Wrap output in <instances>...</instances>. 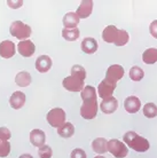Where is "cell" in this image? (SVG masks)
Segmentation results:
<instances>
[{"instance_id": "obj_1", "label": "cell", "mask_w": 157, "mask_h": 158, "mask_svg": "<svg viewBox=\"0 0 157 158\" xmlns=\"http://www.w3.org/2000/svg\"><path fill=\"white\" fill-rule=\"evenodd\" d=\"M123 141L130 147L131 149L138 151V152H145L149 149V141L147 139L142 138L141 135L137 134L133 131L126 132L123 136Z\"/></svg>"}, {"instance_id": "obj_2", "label": "cell", "mask_w": 157, "mask_h": 158, "mask_svg": "<svg viewBox=\"0 0 157 158\" xmlns=\"http://www.w3.org/2000/svg\"><path fill=\"white\" fill-rule=\"evenodd\" d=\"M9 32L13 37H15V38L22 41V40H27L29 37L31 36L32 30L30 25L23 23L22 21H14L11 24Z\"/></svg>"}, {"instance_id": "obj_3", "label": "cell", "mask_w": 157, "mask_h": 158, "mask_svg": "<svg viewBox=\"0 0 157 158\" xmlns=\"http://www.w3.org/2000/svg\"><path fill=\"white\" fill-rule=\"evenodd\" d=\"M46 119L52 127L59 128L66 123V112L61 108H54V109L48 111Z\"/></svg>"}, {"instance_id": "obj_4", "label": "cell", "mask_w": 157, "mask_h": 158, "mask_svg": "<svg viewBox=\"0 0 157 158\" xmlns=\"http://www.w3.org/2000/svg\"><path fill=\"white\" fill-rule=\"evenodd\" d=\"M98 115V99L83 101V106L80 107V116L85 119H93Z\"/></svg>"}, {"instance_id": "obj_5", "label": "cell", "mask_w": 157, "mask_h": 158, "mask_svg": "<svg viewBox=\"0 0 157 158\" xmlns=\"http://www.w3.org/2000/svg\"><path fill=\"white\" fill-rule=\"evenodd\" d=\"M108 151L116 158L126 157L127 152H129L125 143H123L117 139H111L110 141H108Z\"/></svg>"}, {"instance_id": "obj_6", "label": "cell", "mask_w": 157, "mask_h": 158, "mask_svg": "<svg viewBox=\"0 0 157 158\" xmlns=\"http://www.w3.org/2000/svg\"><path fill=\"white\" fill-rule=\"evenodd\" d=\"M115 88H116V83L111 81V80H109V79L104 78L101 83L99 84L98 95L102 100L108 99V98H110V96H112Z\"/></svg>"}, {"instance_id": "obj_7", "label": "cell", "mask_w": 157, "mask_h": 158, "mask_svg": "<svg viewBox=\"0 0 157 158\" xmlns=\"http://www.w3.org/2000/svg\"><path fill=\"white\" fill-rule=\"evenodd\" d=\"M63 87L69 92H82L84 89V80L74 77V76H69L66 77L62 81Z\"/></svg>"}, {"instance_id": "obj_8", "label": "cell", "mask_w": 157, "mask_h": 158, "mask_svg": "<svg viewBox=\"0 0 157 158\" xmlns=\"http://www.w3.org/2000/svg\"><path fill=\"white\" fill-rule=\"evenodd\" d=\"M124 73H125V71H124V68L122 65H119V64H112L107 70L106 78L111 80V81H114V83H117L118 80H121L124 77Z\"/></svg>"}, {"instance_id": "obj_9", "label": "cell", "mask_w": 157, "mask_h": 158, "mask_svg": "<svg viewBox=\"0 0 157 158\" xmlns=\"http://www.w3.org/2000/svg\"><path fill=\"white\" fill-rule=\"evenodd\" d=\"M17 52L23 57H30L35 54L36 46L31 40H22L17 45Z\"/></svg>"}, {"instance_id": "obj_10", "label": "cell", "mask_w": 157, "mask_h": 158, "mask_svg": "<svg viewBox=\"0 0 157 158\" xmlns=\"http://www.w3.org/2000/svg\"><path fill=\"white\" fill-rule=\"evenodd\" d=\"M29 139H30V142H31L32 146L37 147V148H40V147L45 146V141H46V135H45V132L39 128H35L30 132V135H29Z\"/></svg>"}, {"instance_id": "obj_11", "label": "cell", "mask_w": 157, "mask_h": 158, "mask_svg": "<svg viewBox=\"0 0 157 158\" xmlns=\"http://www.w3.org/2000/svg\"><path fill=\"white\" fill-rule=\"evenodd\" d=\"M15 44L11 40H4L0 43V56L2 59H11L15 55Z\"/></svg>"}, {"instance_id": "obj_12", "label": "cell", "mask_w": 157, "mask_h": 158, "mask_svg": "<svg viewBox=\"0 0 157 158\" xmlns=\"http://www.w3.org/2000/svg\"><path fill=\"white\" fill-rule=\"evenodd\" d=\"M118 107V101L116 98L114 96H110L108 99L102 100V102L100 103V109L103 114L110 115V114H114L115 111L117 110Z\"/></svg>"}, {"instance_id": "obj_13", "label": "cell", "mask_w": 157, "mask_h": 158, "mask_svg": "<svg viewBox=\"0 0 157 158\" xmlns=\"http://www.w3.org/2000/svg\"><path fill=\"white\" fill-rule=\"evenodd\" d=\"M92 10H93V1L92 0H84L78 6L76 14L78 15L79 19H87L92 14Z\"/></svg>"}, {"instance_id": "obj_14", "label": "cell", "mask_w": 157, "mask_h": 158, "mask_svg": "<svg viewBox=\"0 0 157 158\" xmlns=\"http://www.w3.org/2000/svg\"><path fill=\"white\" fill-rule=\"evenodd\" d=\"M24 103H25V94H24L23 92L16 91L9 98V104L15 110L21 109L24 106Z\"/></svg>"}, {"instance_id": "obj_15", "label": "cell", "mask_w": 157, "mask_h": 158, "mask_svg": "<svg viewBox=\"0 0 157 158\" xmlns=\"http://www.w3.org/2000/svg\"><path fill=\"white\" fill-rule=\"evenodd\" d=\"M124 108L127 112L130 114H135L140 110L141 108V101L137 96H129L124 101Z\"/></svg>"}, {"instance_id": "obj_16", "label": "cell", "mask_w": 157, "mask_h": 158, "mask_svg": "<svg viewBox=\"0 0 157 158\" xmlns=\"http://www.w3.org/2000/svg\"><path fill=\"white\" fill-rule=\"evenodd\" d=\"M52 68V60L48 55H40L38 59L36 60V69L37 71L45 73V72L49 71Z\"/></svg>"}, {"instance_id": "obj_17", "label": "cell", "mask_w": 157, "mask_h": 158, "mask_svg": "<svg viewBox=\"0 0 157 158\" xmlns=\"http://www.w3.org/2000/svg\"><path fill=\"white\" fill-rule=\"evenodd\" d=\"M118 30L115 25H108L102 31V39L108 44H115L118 37Z\"/></svg>"}, {"instance_id": "obj_18", "label": "cell", "mask_w": 157, "mask_h": 158, "mask_svg": "<svg viewBox=\"0 0 157 158\" xmlns=\"http://www.w3.org/2000/svg\"><path fill=\"white\" fill-rule=\"evenodd\" d=\"M80 47H82V51L86 54H94L98 51V41L94 38L87 37V38H84L80 44Z\"/></svg>"}, {"instance_id": "obj_19", "label": "cell", "mask_w": 157, "mask_h": 158, "mask_svg": "<svg viewBox=\"0 0 157 158\" xmlns=\"http://www.w3.org/2000/svg\"><path fill=\"white\" fill-rule=\"evenodd\" d=\"M79 23L78 15L74 12L67 13L63 17V25L64 29H76Z\"/></svg>"}, {"instance_id": "obj_20", "label": "cell", "mask_w": 157, "mask_h": 158, "mask_svg": "<svg viewBox=\"0 0 157 158\" xmlns=\"http://www.w3.org/2000/svg\"><path fill=\"white\" fill-rule=\"evenodd\" d=\"M92 149L99 155H103L108 151V141L104 138H96L92 142Z\"/></svg>"}, {"instance_id": "obj_21", "label": "cell", "mask_w": 157, "mask_h": 158, "mask_svg": "<svg viewBox=\"0 0 157 158\" xmlns=\"http://www.w3.org/2000/svg\"><path fill=\"white\" fill-rule=\"evenodd\" d=\"M57 134H59L61 138H64V139L71 138L72 135L75 134V126H74L71 123L66 122L62 126L57 128Z\"/></svg>"}, {"instance_id": "obj_22", "label": "cell", "mask_w": 157, "mask_h": 158, "mask_svg": "<svg viewBox=\"0 0 157 158\" xmlns=\"http://www.w3.org/2000/svg\"><path fill=\"white\" fill-rule=\"evenodd\" d=\"M15 83L17 86L27 87L31 84V75L28 71H21L19 72L15 77Z\"/></svg>"}, {"instance_id": "obj_23", "label": "cell", "mask_w": 157, "mask_h": 158, "mask_svg": "<svg viewBox=\"0 0 157 158\" xmlns=\"http://www.w3.org/2000/svg\"><path fill=\"white\" fill-rule=\"evenodd\" d=\"M142 60L146 64H154L157 62V48L151 47L143 52Z\"/></svg>"}, {"instance_id": "obj_24", "label": "cell", "mask_w": 157, "mask_h": 158, "mask_svg": "<svg viewBox=\"0 0 157 158\" xmlns=\"http://www.w3.org/2000/svg\"><path fill=\"white\" fill-rule=\"evenodd\" d=\"M80 96H82L83 101H87V100H96L98 99V94H96V89L93 86H85L84 89L80 92Z\"/></svg>"}, {"instance_id": "obj_25", "label": "cell", "mask_w": 157, "mask_h": 158, "mask_svg": "<svg viewBox=\"0 0 157 158\" xmlns=\"http://www.w3.org/2000/svg\"><path fill=\"white\" fill-rule=\"evenodd\" d=\"M79 35H80V32H79L78 28H76V29L63 28V30H62V37L66 40H68V41H75V40H77L79 38Z\"/></svg>"}, {"instance_id": "obj_26", "label": "cell", "mask_w": 157, "mask_h": 158, "mask_svg": "<svg viewBox=\"0 0 157 158\" xmlns=\"http://www.w3.org/2000/svg\"><path fill=\"white\" fill-rule=\"evenodd\" d=\"M142 111H143V115H145L147 118H155L157 116V106L155 103L149 102V103H147V104H145Z\"/></svg>"}, {"instance_id": "obj_27", "label": "cell", "mask_w": 157, "mask_h": 158, "mask_svg": "<svg viewBox=\"0 0 157 158\" xmlns=\"http://www.w3.org/2000/svg\"><path fill=\"white\" fill-rule=\"evenodd\" d=\"M129 76H130V78L133 80V81H140L142 78H143V76H145V72L142 70L140 67H138V65H134L130 69V72H129Z\"/></svg>"}, {"instance_id": "obj_28", "label": "cell", "mask_w": 157, "mask_h": 158, "mask_svg": "<svg viewBox=\"0 0 157 158\" xmlns=\"http://www.w3.org/2000/svg\"><path fill=\"white\" fill-rule=\"evenodd\" d=\"M71 76L77 77V78L82 79V80H85V78H86V70L82 65L75 64L74 67L71 68Z\"/></svg>"}, {"instance_id": "obj_29", "label": "cell", "mask_w": 157, "mask_h": 158, "mask_svg": "<svg viewBox=\"0 0 157 158\" xmlns=\"http://www.w3.org/2000/svg\"><path fill=\"white\" fill-rule=\"evenodd\" d=\"M129 40H130V36H129L127 31H125V30H119L117 39L115 41V45L118 46V47H121V46H124V45H126V44L129 43Z\"/></svg>"}, {"instance_id": "obj_30", "label": "cell", "mask_w": 157, "mask_h": 158, "mask_svg": "<svg viewBox=\"0 0 157 158\" xmlns=\"http://www.w3.org/2000/svg\"><path fill=\"white\" fill-rule=\"evenodd\" d=\"M9 152H11V143H9V141H5V140L0 139V157H7Z\"/></svg>"}, {"instance_id": "obj_31", "label": "cell", "mask_w": 157, "mask_h": 158, "mask_svg": "<svg viewBox=\"0 0 157 158\" xmlns=\"http://www.w3.org/2000/svg\"><path fill=\"white\" fill-rule=\"evenodd\" d=\"M38 154H39L40 158H52V155H53V151H52V148L47 144L40 147L39 150H38Z\"/></svg>"}, {"instance_id": "obj_32", "label": "cell", "mask_w": 157, "mask_h": 158, "mask_svg": "<svg viewBox=\"0 0 157 158\" xmlns=\"http://www.w3.org/2000/svg\"><path fill=\"white\" fill-rule=\"evenodd\" d=\"M70 158H86V152L80 148H76L71 151Z\"/></svg>"}, {"instance_id": "obj_33", "label": "cell", "mask_w": 157, "mask_h": 158, "mask_svg": "<svg viewBox=\"0 0 157 158\" xmlns=\"http://www.w3.org/2000/svg\"><path fill=\"white\" fill-rule=\"evenodd\" d=\"M12 134H11V131L8 130L7 127H0V139L1 140H5V141H8L11 139Z\"/></svg>"}, {"instance_id": "obj_34", "label": "cell", "mask_w": 157, "mask_h": 158, "mask_svg": "<svg viewBox=\"0 0 157 158\" xmlns=\"http://www.w3.org/2000/svg\"><path fill=\"white\" fill-rule=\"evenodd\" d=\"M149 32H150V35H151L155 39H157V20H154L153 22L150 23Z\"/></svg>"}, {"instance_id": "obj_35", "label": "cell", "mask_w": 157, "mask_h": 158, "mask_svg": "<svg viewBox=\"0 0 157 158\" xmlns=\"http://www.w3.org/2000/svg\"><path fill=\"white\" fill-rule=\"evenodd\" d=\"M7 5L11 8H14V9H17L23 6V1L22 0H17V1H13V0H8Z\"/></svg>"}, {"instance_id": "obj_36", "label": "cell", "mask_w": 157, "mask_h": 158, "mask_svg": "<svg viewBox=\"0 0 157 158\" xmlns=\"http://www.w3.org/2000/svg\"><path fill=\"white\" fill-rule=\"evenodd\" d=\"M19 158H33V157H32L30 154H23V155H21Z\"/></svg>"}, {"instance_id": "obj_37", "label": "cell", "mask_w": 157, "mask_h": 158, "mask_svg": "<svg viewBox=\"0 0 157 158\" xmlns=\"http://www.w3.org/2000/svg\"><path fill=\"white\" fill-rule=\"evenodd\" d=\"M94 158H106L104 156H102V155H98V156H95Z\"/></svg>"}]
</instances>
